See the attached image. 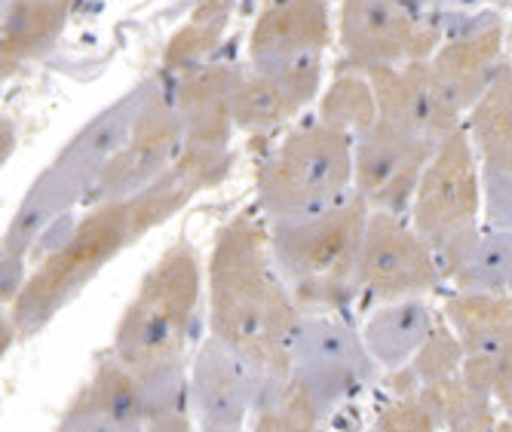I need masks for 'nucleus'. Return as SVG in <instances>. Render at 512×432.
<instances>
[{
  "instance_id": "obj_1",
  "label": "nucleus",
  "mask_w": 512,
  "mask_h": 432,
  "mask_svg": "<svg viewBox=\"0 0 512 432\" xmlns=\"http://www.w3.org/2000/svg\"><path fill=\"white\" fill-rule=\"evenodd\" d=\"M209 334L234 347L264 383L292 374V338L304 310L279 276L270 233L252 209L221 230L206 270Z\"/></svg>"
},
{
  "instance_id": "obj_2",
  "label": "nucleus",
  "mask_w": 512,
  "mask_h": 432,
  "mask_svg": "<svg viewBox=\"0 0 512 432\" xmlns=\"http://www.w3.org/2000/svg\"><path fill=\"white\" fill-rule=\"evenodd\" d=\"M203 298V267L188 239L172 243L138 282L126 304L111 353L135 371L148 396V429H191L184 405L191 377H184L191 334Z\"/></svg>"
},
{
  "instance_id": "obj_3",
  "label": "nucleus",
  "mask_w": 512,
  "mask_h": 432,
  "mask_svg": "<svg viewBox=\"0 0 512 432\" xmlns=\"http://www.w3.org/2000/svg\"><path fill=\"white\" fill-rule=\"evenodd\" d=\"M157 86L160 77L135 83L111 108L92 117L28 187L22 206L16 209L4 233V258H0V273H4L0 276V295H4V301H13L22 282L28 279L25 276L28 252L56 224L65 221L74 203L92 197L105 166L117 154L126 132L132 129V123L138 120V114H142L145 102L151 99V92Z\"/></svg>"
},
{
  "instance_id": "obj_4",
  "label": "nucleus",
  "mask_w": 512,
  "mask_h": 432,
  "mask_svg": "<svg viewBox=\"0 0 512 432\" xmlns=\"http://www.w3.org/2000/svg\"><path fill=\"white\" fill-rule=\"evenodd\" d=\"M371 206L356 194L289 221H270V252L304 313H338L359 298V255Z\"/></svg>"
},
{
  "instance_id": "obj_5",
  "label": "nucleus",
  "mask_w": 512,
  "mask_h": 432,
  "mask_svg": "<svg viewBox=\"0 0 512 432\" xmlns=\"http://www.w3.org/2000/svg\"><path fill=\"white\" fill-rule=\"evenodd\" d=\"M353 148V135L319 117L295 126L258 169L255 197L264 218H301L353 194Z\"/></svg>"
},
{
  "instance_id": "obj_6",
  "label": "nucleus",
  "mask_w": 512,
  "mask_h": 432,
  "mask_svg": "<svg viewBox=\"0 0 512 432\" xmlns=\"http://www.w3.org/2000/svg\"><path fill=\"white\" fill-rule=\"evenodd\" d=\"M129 246L126 203H96L50 249L34 273L22 282L19 295L10 301V322L16 334L28 338L46 322H53L83 288L99 276V270Z\"/></svg>"
},
{
  "instance_id": "obj_7",
  "label": "nucleus",
  "mask_w": 512,
  "mask_h": 432,
  "mask_svg": "<svg viewBox=\"0 0 512 432\" xmlns=\"http://www.w3.org/2000/svg\"><path fill=\"white\" fill-rule=\"evenodd\" d=\"M332 43L329 0H267L249 37V59L276 77L307 108L322 86V59Z\"/></svg>"
},
{
  "instance_id": "obj_8",
  "label": "nucleus",
  "mask_w": 512,
  "mask_h": 432,
  "mask_svg": "<svg viewBox=\"0 0 512 432\" xmlns=\"http://www.w3.org/2000/svg\"><path fill=\"white\" fill-rule=\"evenodd\" d=\"M338 40L344 53L341 68L371 71L427 62L445 40V28L436 10L414 0H341Z\"/></svg>"
},
{
  "instance_id": "obj_9",
  "label": "nucleus",
  "mask_w": 512,
  "mask_h": 432,
  "mask_svg": "<svg viewBox=\"0 0 512 432\" xmlns=\"http://www.w3.org/2000/svg\"><path fill=\"white\" fill-rule=\"evenodd\" d=\"M482 215V163L467 126L439 141L424 166L411 200V224L439 252L448 239L479 224Z\"/></svg>"
},
{
  "instance_id": "obj_10",
  "label": "nucleus",
  "mask_w": 512,
  "mask_h": 432,
  "mask_svg": "<svg viewBox=\"0 0 512 432\" xmlns=\"http://www.w3.org/2000/svg\"><path fill=\"white\" fill-rule=\"evenodd\" d=\"M292 377L329 417L375 377V356L362 331L335 313H304L292 338Z\"/></svg>"
},
{
  "instance_id": "obj_11",
  "label": "nucleus",
  "mask_w": 512,
  "mask_h": 432,
  "mask_svg": "<svg viewBox=\"0 0 512 432\" xmlns=\"http://www.w3.org/2000/svg\"><path fill=\"white\" fill-rule=\"evenodd\" d=\"M442 282L436 249L405 215L371 209L359 255V295L375 304L424 298Z\"/></svg>"
},
{
  "instance_id": "obj_12",
  "label": "nucleus",
  "mask_w": 512,
  "mask_h": 432,
  "mask_svg": "<svg viewBox=\"0 0 512 432\" xmlns=\"http://www.w3.org/2000/svg\"><path fill=\"white\" fill-rule=\"evenodd\" d=\"M445 28V40L427 59L430 74L442 92V99L460 114L479 102V95L491 86L503 59V16L497 10L485 13H448L436 10Z\"/></svg>"
},
{
  "instance_id": "obj_13",
  "label": "nucleus",
  "mask_w": 512,
  "mask_h": 432,
  "mask_svg": "<svg viewBox=\"0 0 512 432\" xmlns=\"http://www.w3.org/2000/svg\"><path fill=\"white\" fill-rule=\"evenodd\" d=\"M181 151H184V126L172 102V89H166L160 80V86L145 102L142 114H138V120L126 132L117 154L105 166L89 200L92 203L129 200L160 172H166Z\"/></svg>"
},
{
  "instance_id": "obj_14",
  "label": "nucleus",
  "mask_w": 512,
  "mask_h": 432,
  "mask_svg": "<svg viewBox=\"0 0 512 432\" xmlns=\"http://www.w3.org/2000/svg\"><path fill=\"white\" fill-rule=\"evenodd\" d=\"M439 144L411 138L384 126H371L356 138L353 148V190L381 212L405 215L411 212V200L417 181L424 175L427 160Z\"/></svg>"
},
{
  "instance_id": "obj_15",
  "label": "nucleus",
  "mask_w": 512,
  "mask_h": 432,
  "mask_svg": "<svg viewBox=\"0 0 512 432\" xmlns=\"http://www.w3.org/2000/svg\"><path fill=\"white\" fill-rule=\"evenodd\" d=\"M264 380L221 338L209 334L191 368V405L203 429L237 432L255 414Z\"/></svg>"
},
{
  "instance_id": "obj_16",
  "label": "nucleus",
  "mask_w": 512,
  "mask_h": 432,
  "mask_svg": "<svg viewBox=\"0 0 512 432\" xmlns=\"http://www.w3.org/2000/svg\"><path fill=\"white\" fill-rule=\"evenodd\" d=\"M378 99V126L439 144L463 117L442 99L427 62L381 65L368 71Z\"/></svg>"
},
{
  "instance_id": "obj_17",
  "label": "nucleus",
  "mask_w": 512,
  "mask_h": 432,
  "mask_svg": "<svg viewBox=\"0 0 512 432\" xmlns=\"http://www.w3.org/2000/svg\"><path fill=\"white\" fill-rule=\"evenodd\" d=\"M230 166H234L230 151L188 148V144H184V151L166 172H160L151 184L138 190V194L123 200L126 224H129V246L138 243L145 233L163 227L169 218H175L200 190H209L218 181H224Z\"/></svg>"
},
{
  "instance_id": "obj_18",
  "label": "nucleus",
  "mask_w": 512,
  "mask_h": 432,
  "mask_svg": "<svg viewBox=\"0 0 512 432\" xmlns=\"http://www.w3.org/2000/svg\"><path fill=\"white\" fill-rule=\"evenodd\" d=\"M148 396L142 380L114 353L71 399L59 429L65 432H132L148 429Z\"/></svg>"
},
{
  "instance_id": "obj_19",
  "label": "nucleus",
  "mask_w": 512,
  "mask_h": 432,
  "mask_svg": "<svg viewBox=\"0 0 512 432\" xmlns=\"http://www.w3.org/2000/svg\"><path fill=\"white\" fill-rule=\"evenodd\" d=\"M240 71L234 65H200L181 74L172 86V102L184 126L188 148L230 151L234 132V86Z\"/></svg>"
},
{
  "instance_id": "obj_20",
  "label": "nucleus",
  "mask_w": 512,
  "mask_h": 432,
  "mask_svg": "<svg viewBox=\"0 0 512 432\" xmlns=\"http://www.w3.org/2000/svg\"><path fill=\"white\" fill-rule=\"evenodd\" d=\"M442 279L467 292L512 295V230L470 227L436 252Z\"/></svg>"
},
{
  "instance_id": "obj_21",
  "label": "nucleus",
  "mask_w": 512,
  "mask_h": 432,
  "mask_svg": "<svg viewBox=\"0 0 512 432\" xmlns=\"http://www.w3.org/2000/svg\"><path fill=\"white\" fill-rule=\"evenodd\" d=\"M74 0H4L0 74L10 77L25 62L46 56L62 37Z\"/></svg>"
},
{
  "instance_id": "obj_22",
  "label": "nucleus",
  "mask_w": 512,
  "mask_h": 432,
  "mask_svg": "<svg viewBox=\"0 0 512 432\" xmlns=\"http://www.w3.org/2000/svg\"><path fill=\"white\" fill-rule=\"evenodd\" d=\"M439 313L424 298H402L390 304H378L362 328V341L375 362L387 371L411 365L439 325Z\"/></svg>"
},
{
  "instance_id": "obj_23",
  "label": "nucleus",
  "mask_w": 512,
  "mask_h": 432,
  "mask_svg": "<svg viewBox=\"0 0 512 432\" xmlns=\"http://www.w3.org/2000/svg\"><path fill=\"white\" fill-rule=\"evenodd\" d=\"M467 356L500 359L512 344V295L454 288L442 307Z\"/></svg>"
},
{
  "instance_id": "obj_24",
  "label": "nucleus",
  "mask_w": 512,
  "mask_h": 432,
  "mask_svg": "<svg viewBox=\"0 0 512 432\" xmlns=\"http://www.w3.org/2000/svg\"><path fill=\"white\" fill-rule=\"evenodd\" d=\"M485 172L512 175V62H503L491 86L463 117Z\"/></svg>"
},
{
  "instance_id": "obj_25",
  "label": "nucleus",
  "mask_w": 512,
  "mask_h": 432,
  "mask_svg": "<svg viewBox=\"0 0 512 432\" xmlns=\"http://www.w3.org/2000/svg\"><path fill=\"white\" fill-rule=\"evenodd\" d=\"M301 111L304 105L276 77L255 68L240 71L234 86V126L246 135H273Z\"/></svg>"
},
{
  "instance_id": "obj_26",
  "label": "nucleus",
  "mask_w": 512,
  "mask_h": 432,
  "mask_svg": "<svg viewBox=\"0 0 512 432\" xmlns=\"http://www.w3.org/2000/svg\"><path fill=\"white\" fill-rule=\"evenodd\" d=\"M234 4L230 0H200L163 50V74H188L200 68L215 50L230 25Z\"/></svg>"
},
{
  "instance_id": "obj_27",
  "label": "nucleus",
  "mask_w": 512,
  "mask_h": 432,
  "mask_svg": "<svg viewBox=\"0 0 512 432\" xmlns=\"http://www.w3.org/2000/svg\"><path fill=\"white\" fill-rule=\"evenodd\" d=\"M424 402L430 405L439 429L451 432H482L497 429V402L476 387H470L460 374L427 383L421 387Z\"/></svg>"
},
{
  "instance_id": "obj_28",
  "label": "nucleus",
  "mask_w": 512,
  "mask_h": 432,
  "mask_svg": "<svg viewBox=\"0 0 512 432\" xmlns=\"http://www.w3.org/2000/svg\"><path fill=\"white\" fill-rule=\"evenodd\" d=\"M319 120L359 138L378 123V99L368 71L341 68L319 99Z\"/></svg>"
},
{
  "instance_id": "obj_29",
  "label": "nucleus",
  "mask_w": 512,
  "mask_h": 432,
  "mask_svg": "<svg viewBox=\"0 0 512 432\" xmlns=\"http://www.w3.org/2000/svg\"><path fill=\"white\" fill-rule=\"evenodd\" d=\"M322 420L325 411L292 374L264 383L252 414V426L258 432H307L316 429Z\"/></svg>"
},
{
  "instance_id": "obj_30",
  "label": "nucleus",
  "mask_w": 512,
  "mask_h": 432,
  "mask_svg": "<svg viewBox=\"0 0 512 432\" xmlns=\"http://www.w3.org/2000/svg\"><path fill=\"white\" fill-rule=\"evenodd\" d=\"M463 362H467V350H463V344L454 334V328L442 316L439 325L433 328V334L427 338V344L417 350V356L411 359V371L427 387V383H436V380L460 374Z\"/></svg>"
},
{
  "instance_id": "obj_31",
  "label": "nucleus",
  "mask_w": 512,
  "mask_h": 432,
  "mask_svg": "<svg viewBox=\"0 0 512 432\" xmlns=\"http://www.w3.org/2000/svg\"><path fill=\"white\" fill-rule=\"evenodd\" d=\"M375 429H381V432H433V429H439V423L421 393H405V396H393L381 408V414L375 417Z\"/></svg>"
},
{
  "instance_id": "obj_32",
  "label": "nucleus",
  "mask_w": 512,
  "mask_h": 432,
  "mask_svg": "<svg viewBox=\"0 0 512 432\" xmlns=\"http://www.w3.org/2000/svg\"><path fill=\"white\" fill-rule=\"evenodd\" d=\"M482 212L488 227L512 230V175L482 169Z\"/></svg>"
},
{
  "instance_id": "obj_33",
  "label": "nucleus",
  "mask_w": 512,
  "mask_h": 432,
  "mask_svg": "<svg viewBox=\"0 0 512 432\" xmlns=\"http://www.w3.org/2000/svg\"><path fill=\"white\" fill-rule=\"evenodd\" d=\"M494 402L506 414H512V344L497 359V380H494Z\"/></svg>"
},
{
  "instance_id": "obj_34",
  "label": "nucleus",
  "mask_w": 512,
  "mask_h": 432,
  "mask_svg": "<svg viewBox=\"0 0 512 432\" xmlns=\"http://www.w3.org/2000/svg\"><path fill=\"white\" fill-rule=\"evenodd\" d=\"M414 4H421V7H430V10H439L445 0H414Z\"/></svg>"
}]
</instances>
